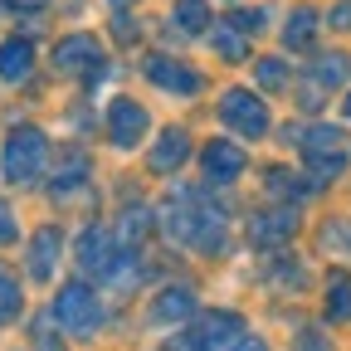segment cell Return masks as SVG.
I'll use <instances>...</instances> for the list:
<instances>
[{
	"label": "cell",
	"instance_id": "3",
	"mask_svg": "<svg viewBox=\"0 0 351 351\" xmlns=\"http://www.w3.org/2000/svg\"><path fill=\"white\" fill-rule=\"evenodd\" d=\"M244 322L234 313H191V332L161 341V351H219L225 341H239Z\"/></svg>",
	"mask_w": 351,
	"mask_h": 351
},
{
	"label": "cell",
	"instance_id": "5",
	"mask_svg": "<svg viewBox=\"0 0 351 351\" xmlns=\"http://www.w3.org/2000/svg\"><path fill=\"white\" fill-rule=\"evenodd\" d=\"M298 147H302V161H307V171H313V181H337V176L346 171V147H341V132L337 127L302 132Z\"/></svg>",
	"mask_w": 351,
	"mask_h": 351
},
{
	"label": "cell",
	"instance_id": "7",
	"mask_svg": "<svg viewBox=\"0 0 351 351\" xmlns=\"http://www.w3.org/2000/svg\"><path fill=\"white\" fill-rule=\"evenodd\" d=\"M103 44L93 34H69L59 39V49H54V69L59 73H78V78H98L103 73Z\"/></svg>",
	"mask_w": 351,
	"mask_h": 351
},
{
	"label": "cell",
	"instance_id": "11",
	"mask_svg": "<svg viewBox=\"0 0 351 351\" xmlns=\"http://www.w3.org/2000/svg\"><path fill=\"white\" fill-rule=\"evenodd\" d=\"M200 171H205L210 186H230V181H239V171H244V152L234 142H225V137H215L200 152Z\"/></svg>",
	"mask_w": 351,
	"mask_h": 351
},
{
	"label": "cell",
	"instance_id": "22",
	"mask_svg": "<svg viewBox=\"0 0 351 351\" xmlns=\"http://www.w3.org/2000/svg\"><path fill=\"white\" fill-rule=\"evenodd\" d=\"M263 186H269V195H288V200H298L307 186L302 181H293V171H283V166H269L263 171Z\"/></svg>",
	"mask_w": 351,
	"mask_h": 351
},
{
	"label": "cell",
	"instance_id": "32",
	"mask_svg": "<svg viewBox=\"0 0 351 351\" xmlns=\"http://www.w3.org/2000/svg\"><path fill=\"white\" fill-rule=\"evenodd\" d=\"M234 351H269V346H263V341H254V337H239V346Z\"/></svg>",
	"mask_w": 351,
	"mask_h": 351
},
{
	"label": "cell",
	"instance_id": "13",
	"mask_svg": "<svg viewBox=\"0 0 351 351\" xmlns=\"http://www.w3.org/2000/svg\"><path fill=\"white\" fill-rule=\"evenodd\" d=\"M186 156H191V137H186L181 127H166V132H161V142L152 147V156H147V161H152V171H156V176H171V171H181V161H186Z\"/></svg>",
	"mask_w": 351,
	"mask_h": 351
},
{
	"label": "cell",
	"instance_id": "30",
	"mask_svg": "<svg viewBox=\"0 0 351 351\" xmlns=\"http://www.w3.org/2000/svg\"><path fill=\"white\" fill-rule=\"evenodd\" d=\"M112 34H117V39H127V44L137 39V25H132V15H117V20H112Z\"/></svg>",
	"mask_w": 351,
	"mask_h": 351
},
{
	"label": "cell",
	"instance_id": "8",
	"mask_svg": "<svg viewBox=\"0 0 351 351\" xmlns=\"http://www.w3.org/2000/svg\"><path fill=\"white\" fill-rule=\"evenodd\" d=\"M73 258H78L83 278H108L112 258H117V234L103 230V225H88V230L78 234V244H73Z\"/></svg>",
	"mask_w": 351,
	"mask_h": 351
},
{
	"label": "cell",
	"instance_id": "35",
	"mask_svg": "<svg viewBox=\"0 0 351 351\" xmlns=\"http://www.w3.org/2000/svg\"><path fill=\"white\" fill-rule=\"evenodd\" d=\"M112 5H117V10H127V5H132V0H112Z\"/></svg>",
	"mask_w": 351,
	"mask_h": 351
},
{
	"label": "cell",
	"instance_id": "10",
	"mask_svg": "<svg viewBox=\"0 0 351 351\" xmlns=\"http://www.w3.org/2000/svg\"><path fill=\"white\" fill-rule=\"evenodd\" d=\"M147 78L161 88V93H176V98L200 93V73L186 69L181 59H166V54H152V59H147Z\"/></svg>",
	"mask_w": 351,
	"mask_h": 351
},
{
	"label": "cell",
	"instance_id": "1",
	"mask_svg": "<svg viewBox=\"0 0 351 351\" xmlns=\"http://www.w3.org/2000/svg\"><path fill=\"white\" fill-rule=\"evenodd\" d=\"M161 230L200 254H219L225 249V210L205 200L200 191H181L176 200L161 205Z\"/></svg>",
	"mask_w": 351,
	"mask_h": 351
},
{
	"label": "cell",
	"instance_id": "24",
	"mask_svg": "<svg viewBox=\"0 0 351 351\" xmlns=\"http://www.w3.org/2000/svg\"><path fill=\"white\" fill-rule=\"evenodd\" d=\"M147 230H152V210H147V205H132L127 219H122V239H127V244H137Z\"/></svg>",
	"mask_w": 351,
	"mask_h": 351
},
{
	"label": "cell",
	"instance_id": "4",
	"mask_svg": "<svg viewBox=\"0 0 351 351\" xmlns=\"http://www.w3.org/2000/svg\"><path fill=\"white\" fill-rule=\"evenodd\" d=\"M54 322L69 332V337H93L103 327V302L88 283H64L59 298H54Z\"/></svg>",
	"mask_w": 351,
	"mask_h": 351
},
{
	"label": "cell",
	"instance_id": "34",
	"mask_svg": "<svg viewBox=\"0 0 351 351\" xmlns=\"http://www.w3.org/2000/svg\"><path fill=\"white\" fill-rule=\"evenodd\" d=\"M10 5H25V10H39V5H44V0H10Z\"/></svg>",
	"mask_w": 351,
	"mask_h": 351
},
{
	"label": "cell",
	"instance_id": "25",
	"mask_svg": "<svg viewBox=\"0 0 351 351\" xmlns=\"http://www.w3.org/2000/svg\"><path fill=\"white\" fill-rule=\"evenodd\" d=\"M78 181H88V156L69 152V156H64V171H59V181H54V191H64V186H78Z\"/></svg>",
	"mask_w": 351,
	"mask_h": 351
},
{
	"label": "cell",
	"instance_id": "6",
	"mask_svg": "<svg viewBox=\"0 0 351 351\" xmlns=\"http://www.w3.org/2000/svg\"><path fill=\"white\" fill-rule=\"evenodd\" d=\"M219 117H225V127H234L239 137H263V132H269V108H263V98L244 93V88H230V93L219 98Z\"/></svg>",
	"mask_w": 351,
	"mask_h": 351
},
{
	"label": "cell",
	"instance_id": "19",
	"mask_svg": "<svg viewBox=\"0 0 351 351\" xmlns=\"http://www.w3.org/2000/svg\"><path fill=\"white\" fill-rule=\"evenodd\" d=\"M313 34H317V15L313 10H293V20L283 25V44L288 49H313Z\"/></svg>",
	"mask_w": 351,
	"mask_h": 351
},
{
	"label": "cell",
	"instance_id": "23",
	"mask_svg": "<svg viewBox=\"0 0 351 351\" xmlns=\"http://www.w3.org/2000/svg\"><path fill=\"white\" fill-rule=\"evenodd\" d=\"M215 49L225 54L230 64L249 59V44H244V34H239V29H230V25H225V29H215Z\"/></svg>",
	"mask_w": 351,
	"mask_h": 351
},
{
	"label": "cell",
	"instance_id": "9",
	"mask_svg": "<svg viewBox=\"0 0 351 351\" xmlns=\"http://www.w3.org/2000/svg\"><path fill=\"white\" fill-rule=\"evenodd\" d=\"M147 127H152V117H147L142 103L117 98V103L108 108V137H112L117 147H137V142L147 137Z\"/></svg>",
	"mask_w": 351,
	"mask_h": 351
},
{
	"label": "cell",
	"instance_id": "17",
	"mask_svg": "<svg viewBox=\"0 0 351 351\" xmlns=\"http://www.w3.org/2000/svg\"><path fill=\"white\" fill-rule=\"evenodd\" d=\"M307 73H313V88H341L351 78V54H317Z\"/></svg>",
	"mask_w": 351,
	"mask_h": 351
},
{
	"label": "cell",
	"instance_id": "29",
	"mask_svg": "<svg viewBox=\"0 0 351 351\" xmlns=\"http://www.w3.org/2000/svg\"><path fill=\"white\" fill-rule=\"evenodd\" d=\"M34 341H39V351H64V346H59V337H54L49 327H44V317L34 322Z\"/></svg>",
	"mask_w": 351,
	"mask_h": 351
},
{
	"label": "cell",
	"instance_id": "33",
	"mask_svg": "<svg viewBox=\"0 0 351 351\" xmlns=\"http://www.w3.org/2000/svg\"><path fill=\"white\" fill-rule=\"evenodd\" d=\"M298 351H332V346H322V341H313V337H302V341H298Z\"/></svg>",
	"mask_w": 351,
	"mask_h": 351
},
{
	"label": "cell",
	"instance_id": "31",
	"mask_svg": "<svg viewBox=\"0 0 351 351\" xmlns=\"http://www.w3.org/2000/svg\"><path fill=\"white\" fill-rule=\"evenodd\" d=\"M332 29H351V0L332 5Z\"/></svg>",
	"mask_w": 351,
	"mask_h": 351
},
{
	"label": "cell",
	"instance_id": "14",
	"mask_svg": "<svg viewBox=\"0 0 351 351\" xmlns=\"http://www.w3.org/2000/svg\"><path fill=\"white\" fill-rule=\"evenodd\" d=\"M59 244H64V234H59V230H39V234L29 239V278H34V283H49V278H54Z\"/></svg>",
	"mask_w": 351,
	"mask_h": 351
},
{
	"label": "cell",
	"instance_id": "2",
	"mask_svg": "<svg viewBox=\"0 0 351 351\" xmlns=\"http://www.w3.org/2000/svg\"><path fill=\"white\" fill-rule=\"evenodd\" d=\"M44 161H49V142H44L39 127H15L5 137V156H0V171H5V181L15 186H29L44 176Z\"/></svg>",
	"mask_w": 351,
	"mask_h": 351
},
{
	"label": "cell",
	"instance_id": "36",
	"mask_svg": "<svg viewBox=\"0 0 351 351\" xmlns=\"http://www.w3.org/2000/svg\"><path fill=\"white\" fill-rule=\"evenodd\" d=\"M346 117H351V98H346Z\"/></svg>",
	"mask_w": 351,
	"mask_h": 351
},
{
	"label": "cell",
	"instance_id": "18",
	"mask_svg": "<svg viewBox=\"0 0 351 351\" xmlns=\"http://www.w3.org/2000/svg\"><path fill=\"white\" fill-rule=\"evenodd\" d=\"M327 317L332 322H351V274H332L327 278Z\"/></svg>",
	"mask_w": 351,
	"mask_h": 351
},
{
	"label": "cell",
	"instance_id": "16",
	"mask_svg": "<svg viewBox=\"0 0 351 351\" xmlns=\"http://www.w3.org/2000/svg\"><path fill=\"white\" fill-rule=\"evenodd\" d=\"M191 313H195L191 288H166V293L152 302V322H191Z\"/></svg>",
	"mask_w": 351,
	"mask_h": 351
},
{
	"label": "cell",
	"instance_id": "27",
	"mask_svg": "<svg viewBox=\"0 0 351 351\" xmlns=\"http://www.w3.org/2000/svg\"><path fill=\"white\" fill-rule=\"evenodd\" d=\"M225 25H230V29H244V34H258L263 25H269V15H263V10H234Z\"/></svg>",
	"mask_w": 351,
	"mask_h": 351
},
{
	"label": "cell",
	"instance_id": "20",
	"mask_svg": "<svg viewBox=\"0 0 351 351\" xmlns=\"http://www.w3.org/2000/svg\"><path fill=\"white\" fill-rule=\"evenodd\" d=\"M20 307H25V293H20V278L0 263V327L5 322H15L20 317Z\"/></svg>",
	"mask_w": 351,
	"mask_h": 351
},
{
	"label": "cell",
	"instance_id": "15",
	"mask_svg": "<svg viewBox=\"0 0 351 351\" xmlns=\"http://www.w3.org/2000/svg\"><path fill=\"white\" fill-rule=\"evenodd\" d=\"M29 69H34V44L25 34H15V39L0 44V78H5V83H20Z\"/></svg>",
	"mask_w": 351,
	"mask_h": 351
},
{
	"label": "cell",
	"instance_id": "26",
	"mask_svg": "<svg viewBox=\"0 0 351 351\" xmlns=\"http://www.w3.org/2000/svg\"><path fill=\"white\" fill-rule=\"evenodd\" d=\"M258 83L263 88H288V64L283 59H258Z\"/></svg>",
	"mask_w": 351,
	"mask_h": 351
},
{
	"label": "cell",
	"instance_id": "28",
	"mask_svg": "<svg viewBox=\"0 0 351 351\" xmlns=\"http://www.w3.org/2000/svg\"><path fill=\"white\" fill-rule=\"evenodd\" d=\"M20 239V225H15V210L5 205V200H0V249H5V244H15Z\"/></svg>",
	"mask_w": 351,
	"mask_h": 351
},
{
	"label": "cell",
	"instance_id": "21",
	"mask_svg": "<svg viewBox=\"0 0 351 351\" xmlns=\"http://www.w3.org/2000/svg\"><path fill=\"white\" fill-rule=\"evenodd\" d=\"M176 25H181L186 34L210 29V5H205V0H176Z\"/></svg>",
	"mask_w": 351,
	"mask_h": 351
},
{
	"label": "cell",
	"instance_id": "12",
	"mask_svg": "<svg viewBox=\"0 0 351 351\" xmlns=\"http://www.w3.org/2000/svg\"><path fill=\"white\" fill-rule=\"evenodd\" d=\"M293 234H298V210H293V205H283V210H263V215H254V225H249V239H254L258 249L288 244Z\"/></svg>",
	"mask_w": 351,
	"mask_h": 351
}]
</instances>
